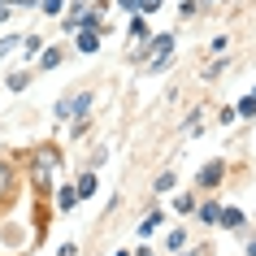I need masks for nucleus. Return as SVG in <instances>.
<instances>
[{
  "label": "nucleus",
  "mask_w": 256,
  "mask_h": 256,
  "mask_svg": "<svg viewBox=\"0 0 256 256\" xmlns=\"http://www.w3.org/2000/svg\"><path fill=\"white\" fill-rule=\"evenodd\" d=\"M14 191H18V170L9 161H0V200H9Z\"/></svg>",
  "instance_id": "obj_6"
},
{
  "label": "nucleus",
  "mask_w": 256,
  "mask_h": 256,
  "mask_svg": "<svg viewBox=\"0 0 256 256\" xmlns=\"http://www.w3.org/2000/svg\"><path fill=\"white\" fill-rule=\"evenodd\" d=\"M152 187L161 191V196H165V191H174V174H170V170H165V174H156V182H152Z\"/></svg>",
  "instance_id": "obj_20"
},
{
  "label": "nucleus",
  "mask_w": 256,
  "mask_h": 256,
  "mask_svg": "<svg viewBox=\"0 0 256 256\" xmlns=\"http://www.w3.org/2000/svg\"><path fill=\"white\" fill-rule=\"evenodd\" d=\"M252 96H256V87H252Z\"/></svg>",
  "instance_id": "obj_33"
},
{
  "label": "nucleus",
  "mask_w": 256,
  "mask_h": 256,
  "mask_svg": "<svg viewBox=\"0 0 256 256\" xmlns=\"http://www.w3.org/2000/svg\"><path fill=\"white\" fill-rule=\"evenodd\" d=\"M118 9H126V14H139V0H118Z\"/></svg>",
  "instance_id": "obj_24"
},
{
  "label": "nucleus",
  "mask_w": 256,
  "mask_h": 256,
  "mask_svg": "<svg viewBox=\"0 0 256 256\" xmlns=\"http://www.w3.org/2000/svg\"><path fill=\"white\" fill-rule=\"evenodd\" d=\"M135 256H156V248H148V243H139V248H135Z\"/></svg>",
  "instance_id": "obj_25"
},
{
  "label": "nucleus",
  "mask_w": 256,
  "mask_h": 256,
  "mask_svg": "<svg viewBox=\"0 0 256 256\" xmlns=\"http://www.w3.org/2000/svg\"><path fill=\"white\" fill-rule=\"evenodd\" d=\"M35 61H40V70H56L66 61V52H61V44H44V52L35 56Z\"/></svg>",
  "instance_id": "obj_8"
},
{
  "label": "nucleus",
  "mask_w": 256,
  "mask_h": 256,
  "mask_svg": "<svg viewBox=\"0 0 256 256\" xmlns=\"http://www.w3.org/2000/svg\"><path fill=\"white\" fill-rule=\"evenodd\" d=\"M200 4H213V0H200Z\"/></svg>",
  "instance_id": "obj_32"
},
{
  "label": "nucleus",
  "mask_w": 256,
  "mask_h": 256,
  "mask_svg": "<svg viewBox=\"0 0 256 256\" xmlns=\"http://www.w3.org/2000/svg\"><path fill=\"white\" fill-rule=\"evenodd\" d=\"M26 82H30V70H14V74H9V92H22Z\"/></svg>",
  "instance_id": "obj_16"
},
{
  "label": "nucleus",
  "mask_w": 256,
  "mask_h": 256,
  "mask_svg": "<svg viewBox=\"0 0 256 256\" xmlns=\"http://www.w3.org/2000/svg\"><path fill=\"white\" fill-rule=\"evenodd\" d=\"M226 174H230V165L217 156V161H204L200 165V174H196V187L200 191H217L222 182H226Z\"/></svg>",
  "instance_id": "obj_2"
},
{
  "label": "nucleus",
  "mask_w": 256,
  "mask_h": 256,
  "mask_svg": "<svg viewBox=\"0 0 256 256\" xmlns=\"http://www.w3.org/2000/svg\"><path fill=\"white\" fill-rule=\"evenodd\" d=\"M74 191H78V200H92L96 191H100V178H96V170H87V174L74 182Z\"/></svg>",
  "instance_id": "obj_9"
},
{
  "label": "nucleus",
  "mask_w": 256,
  "mask_h": 256,
  "mask_svg": "<svg viewBox=\"0 0 256 256\" xmlns=\"http://www.w3.org/2000/svg\"><path fill=\"white\" fill-rule=\"evenodd\" d=\"M217 226H226V230H248V213H243L239 204H230V208H222V213H217Z\"/></svg>",
  "instance_id": "obj_3"
},
{
  "label": "nucleus",
  "mask_w": 256,
  "mask_h": 256,
  "mask_svg": "<svg viewBox=\"0 0 256 256\" xmlns=\"http://www.w3.org/2000/svg\"><path fill=\"white\" fill-rule=\"evenodd\" d=\"M61 161H66V152L56 148V144H40V148H30L26 156V178H30V191L35 196H52L56 187V174H61Z\"/></svg>",
  "instance_id": "obj_1"
},
{
  "label": "nucleus",
  "mask_w": 256,
  "mask_h": 256,
  "mask_svg": "<svg viewBox=\"0 0 256 256\" xmlns=\"http://www.w3.org/2000/svg\"><path fill=\"white\" fill-rule=\"evenodd\" d=\"M9 14H14V9H4V4H0V26H4V22H9Z\"/></svg>",
  "instance_id": "obj_28"
},
{
  "label": "nucleus",
  "mask_w": 256,
  "mask_h": 256,
  "mask_svg": "<svg viewBox=\"0 0 256 256\" xmlns=\"http://www.w3.org/2000/svg\"><path fill=\"white\" fill-rule=\"evenodd\" d=\"M230 66V61H226V56H217V61H213V66H208V70H204V78H208V82H213L217 78V74H222V70H226Z\"/></svg>",
  "instance_id": "obj_22"
},
{
  "label": "nucleus",
  "mask_w": 256,
  "mask_h": 256,
  "mask_svg": "<svg viewBox=\"0 0 256 256\" xmlns=\"http://www.w3.org/2000/svg\"><path fill=\"white\" fill-rule=\"evenodd\" d=\"M70 100H74V96H61V100L52 104V118L56 122H70Z\"/></svg>",
  "instance_id": "obj_17"
},
{
  "label": "nucleus",
  "mask_w": 256,
  "mask_h": 256,
  "mask_svg": "<svg viewBox=\"0 0 256 256\" xmlns=\"http://www.w3.org/2000/svg\"><path fill=\"white\" fill-rule=\"evenodd\" d=\"M234 118H256V96H252V92H248L239 104H234Z\"/></svg>",
  "instance_id": "obj_14"
},
{
  "label": "nucleus",
  "mask_w": 256,
  "mask_h": 256,
  "mask_svg": "<svg viewBox=\"0 0 256 256\" xmlns=\"http://www.w3.org/2000/svg\"><path fill=\"white\" fill-rule=\"evenodd\" d=\"M87 4H96V0H74V9H87Z\"/></svg>",
  "instance_id": "obj_29"
},
{
  "label": "nucleus",
  "mask_w": 256,
  "mask_h": 256,
  "mask_svg": "<svg viewBox=\"0 0 256 256\" xmlns=\"http://www.w3.org/2000/svg\"><path fill=\"white\" fill-rule=\"evenodd\" d=\"M113 256H130V252H113Z\"/></svg>",
  "instance_id": "obj_31"
},
{
  "label": "nucleus",
  "mask_w": 256,
  "mask_h": 256,
  "mask_svg": "<svg viewBox=\"0 0 256 256\" xmlns=\"http://www.w3.org/2000/svg\"><path fill=\"white\" fill-rule=\"evenodd\" d=\"M152 30H148V18L144 14H130V22H126V40H135V44H144Z\"/></svg>",
  "instance_id": "obj_7"
},
{
  "label": "nucleus",
  "mask_w": 256,
  "mask_h": 256,
  "mask_svg": "<svg viewBox=\"0 0 256 256\" xmlns=\"http://www.w3.org/2000/svg\"><path fill=\"white\" fill-rule=\"evenodd\" d=\"M18 48H22V56H26V61H35V56L44 52V35H26V40L18 44Z\"/></svg>",
  "instance_id": "obj_11"
},
{
  "label": "nucleus",
  "mask_w": 256,
  "mask_h": 256,
  "mask_svg": "<svg viewBox=\"0 0 256 256\" xmlns=\"http://www.w3.org/2000/svg\"><path fill=\"white\" fill-rule=\"evenodd\" d=\"M100 40H104V30L87 26V30H78V44H74V48H78L82 56H92V52H100Z\"/></svg>",
  "instance_id": "obj_4"
},
{
  "label": "nucleus",
  "mask_w": 256,
  "mask_h": 256,
  "mask_svg": "<svg viewBox=\"0 0 256 256\" xmlns=\"http://www.w3.org/2000/svg\"><path fill=\"white\" fill-rule=\"evenodd\" d=\"M161 226H165V213H161V208H152V213H144V222H139V234H156Z\"/></svg>",
  "instance_id": "obj_10"
},
{
  "label": "nucleus",
  "mask_w": 256,
  "mask_h": 256,
  "mask_svg": "<svg viewBox=\"0 0 256 256\" xmlns=\"http://www.w3.org/2000/svg\"><path fill=\"white\" fill-rule=\"evenodd\" d=\"M178 248H187V230H182V226L165 234V252H178Z\"/></svg>",
  "instance_id": "obj_13"
},
{
  "label": "nucleus",
  "mask_w": 256,
  "mask_h": 256,
  "mask_svg": "<svg viewBox=\"0 0 256 256\" xmlns=\"http://www.w3.org/2000/svg\"><path fill=\"white\" fill-rule=\"evenodd\" d=\"M174 208H178V213H196V196H187V191H182V196L174 200Z\"/></svg>",
  "instance_id": "obj_18"
},
{
  "label": "nucleus",
  "mask_w": 256,
  "mask_h": 256,
  "mask_svg": "<svg viewBox=\"0 0 256 256\" xmlns=\"http://www.w3.org/2000/svg\"><path fill=\"white\" fill-rule=\"evenodd\" d=\"M40 14H48V18H61V14H66V0H40Z\"/></svg>",
  "instance_id": "obj_15"
},
{
  "label": "nucleus",
  "mask_w": 256,
  "mask_h": 256,
  "mask_svg": "<svg viewBox=\"0 0 256 256\" xmlns=\"http://www.w3.org/2000/svg\"><path fill=\"white\" fill-rule=\"evenodd\" d=\"M248 256H256V239H252V243H248Z\"/></svg>",
  "instance_id": "obj_30"
},
{
  "label": "nucleus",
  "mask_w": 256,
  "mask_h": 256,
  "mask_svg": "<svg viewBox=\"0 0 256 256\" xmlns=\"http://www.w3.org/2000/svg\"><path fill=\"white\" fill-rule=\"evenodd\" d=\"M217 213H222V204H217V200H204L200 204V226H217Z\"/></svg>",
  "instance_id": "obj_12"
},
{
  "label": "nucleus",
  "mask_w": 256,
  "mask_h": 256,
  "mask_svg": "<svg viewBox=\"0 0 256 256\" xmlns=\"http://www.w3.org/2000/svg\"><path fill=\"white\" fill-rule=\"evenodd\" d=\"M161 4H165V0H139V14L152 18V14H161Z\"/></svg>",
  "instance_id": "obj_21"
},
{
  "label": "nucleus",
  "mask_w": 256,
  "mask_h": 256,
  "mask_svg": "<svg viewBox=\"0 0 256 256\" xmlns=\"http://www.w3.org/2000/svg\"><path fill=\"white\" fill-rule=\"evenodd\" d=\"M208 252V248H196V252H182V248H178V256H204Z\"/></svg>",
  "instance_id": "obj_27"
},
{
  "label": "nucleus",
  "mask_w": 256,
  "mask_h": 256,
  "mask_svg": "<svg viewBox=\"0 0 256 256\" xmlns=\"http://www.w3.org/2000/svg\"><path fill=\"white\" fill-rule=\"evenodd\" d=\"M18 44H22V35H4V40H0V56L18 52Z\"/></svg>",
  "instance_id": "obj_19"
},
{
  "label": "nucleus",
  "mask_w": 256,
  "mask_h": 256,
  "mask_svg": "<svg viewBox=\"0 0 256 256\" xmlns=\"http://www.w3.org/2000/svg\"><path fill=\"white\" fill-rule=\"evenodd\" d=\"M178 14H182V18H196V14H200V0H182Z\"/></svg>",
  "instance_id": "obj_23"
},
{
  "label": "nucleus",
  "mask_w": 256,
  "mask_h": 256,
  "mask_svg": "<svg viewBox=\"0 0 256 256\" xmlns=\"http://www.w3.org/2000/svg\"><path fill=\"white\" fill-rule=\"evenodd\" d=\"M74 252H78L74 243H61V252H56V256H74Z\"/></svg>",
  "instance_id": "obj_26"
},
{
  "label": "nucleus",
  "mask_w": 256,
  "mask_h": 256,
  "mask_svg": "<svg viewBox=\"0 0 256 256\" xmlns=\"http://www.w3.org/2000/svg\"><path fill=\"white\" fill-rule=\"evenodd\" d=\"M52 204L61 208V213H70V208L78 204V191H74V182H61V187H52Z\"/></svg>",
  "instance_id": "obj_5"
}]
</instances>
